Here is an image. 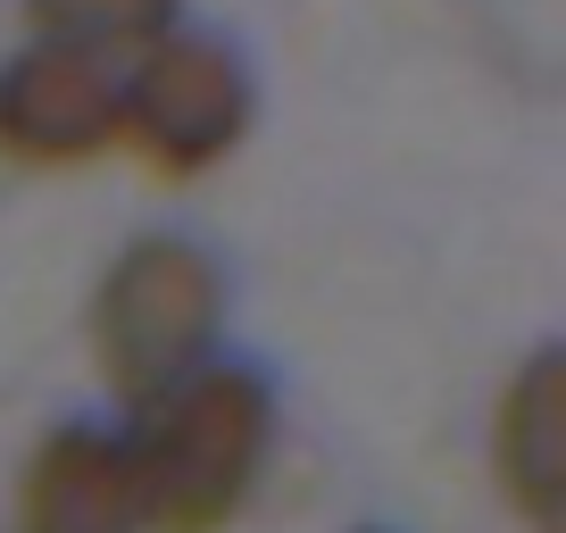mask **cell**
I'll return each instance as SVG.
<instances>
[{
  "mask_svg": "<svg viewBox=\"0 0 566 533\" xmlns=\"http://www.w3.org/2000/svg\"><path fill=\"white\" fill-rule=\"evenodd\" d=\"M266 426H275V409H266V384L250 367H209V375H184L176 391H159L142 442L125 450L142 525L217 533L259 475Z\"/></svg>",
  "mask_w": 566,
  "mask_h": 533,
  "instance_id": "obj_1",
  "label": "cell"
},
{
  "mask_svg": "<svg viewBox=\"0 0 566 533\" xmlns=\"http://www.w3.org/2000/svg\"><path fill=\"white\" fill-rule=\"evenodd\" d=\"M217 266L192 242H142L117 259L101 309H92V351H101L108 384L125 400H159L200 367V351L217 342Z\"/></svg>",
  "mask_w": 566,
  "mask_h": 533,
  "instance_id": "obj_2",
  "label": "cell"
},
{
  "mask_svg": "<svg viewBox=\"0 0 566 533\" xmlns=\"http://www.w3.org/2000/svg\"><path fill=\"white\" fill-rule=\"evenodd\" d=\"M250 117V84L242 59L226 42H159V51L134 67V84L117 92V125H134V143L167 167V176H192V167L226 159L242 143Z\"/></svg>",
  "mask_w": 566,
  "mask_h": 533,
  "instance_id": "obj_3",
  "label": "cell"
},
{
  "mask_svg": "<svg viewBox=\"0 0 566 533\" xmlns=\"http://www.w3.org/2000/svg\"><path fill=\"white\" fill-rule=\"evenodd\" d=\"M117 134V84L92 51L42 42L0 67V150L18 159H84Z\"/></svg>",
  "mask_w": 566,
  "mask_h": 533,
  "instance_id": "obj_4",
  "label": "cell"
},
{
  "mask_svg": "<svg viewBox=\"0 0 566 533\" xmlns=\"http://www.w3.org/2000/svg\"><path fill=\"white\" fill-rule=\"evenodd\" d=\"M134 467L125 442L92 426H67L25 475V533H134Z\"/></svg>",
  "mask_w": 566,
  "mask_h": 533,
  "instance_id": "obj_5",
  "label": "cell"
},
{
  "mask_svg": "<svg viewBox=\"0 0 566 533\" xmlns=\"http://www.w3.org/2000/svg\"><path fill=\"white\" fill-rule=\"evenodd\" d=\"M500 475H509L516 509L525 516H558L566 509V358L542 351L509 391V417H500Z\"/></svg>",
  "mask_w": 566,
  "mask_h": 533,
  "instance_id": "obj_6",
  "label": "cell"
},
{
  "mask_svg": "<svg viewBox=\"0 0 566 533\" xmlns=\"http://www.w3.org/2000/svg\"><path fill=\"white\" fill-rule=\"evenodd\" d=\"M34 25L67 51H117V42H159L167 18H176V0H25Z\"/></svg>",
  "mask_w": 566,
  "mask_h": 533,
  "instance_id": "obj_7",
  "label": "cell"
}]
</instances>
